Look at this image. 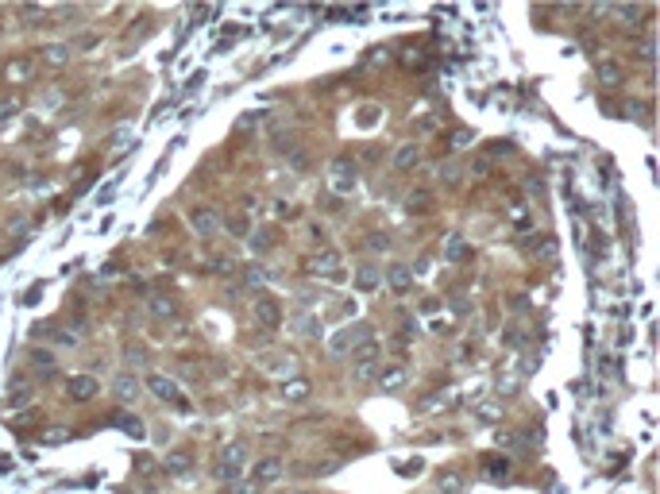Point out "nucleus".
I'll use <instances>...</instances> for the list:
<instances>
[{"label":"nucleus","instance_id":"1","mask_svg":"<svg viewBox=\"0 0 660 494\" xmlns=\"http://www.w3.org/2000/svg\"><path fill=\"white\" fill-rule=\"evenodd\" d=\"M355 178H360V167H355V159L351 155H340V159L328 162V190L332 193H351L355 190Z\"/></svg>","mask_w":660,"mask_h":494},{"label":"nucleus","instance_id":"2","mask_svg":"<svg viewBox=\"0 0 660 494\" xmlns=\"http://www.w3.org/2000/svg\"><path fill=\"white\" fill-rule=\"evenodd\" d=\"M375 375H378V348L375 344H360L351 352V378L355 383H371Z\"/></svg>","mask_w":660,"mask_h":494},{"label":"nucleus","instance_id":"3","mask_svg":"<svg viewBox=\"0 0 660 494\" xmlns=\"http://www.w3.org/2000/svg\"><path fill=\"white\" fill-rule=\"evenodd\" d=\"M247 468V444H228L224 452H220V468H217V475L224 479V483H236L240 479V471Z\"/></svg>","mask_w":660,"mask_h":494},{"label":"nucleus","instance_id":"4","mask_svg":"<svg viewBox=\"0 0 660 494\" xmlns=\"http://www.w3.org/2000/svg\"><path fill=\"white\" fill-rule=\"evenodd\" d=\"M367 336H371V325H351V328H340V332L332 336V344H328V348H332L336 355L355 352V348H360V344L367 340Z\"/></svg>","mask_w":660,"mask_h":494},{"label":"nucleus","instance_id":"5","mask_svg":"<svg viewBox=\"0 0 660 494\" xmlns=\"http://www.w3.org/2000/svg\"><path fill=\"white\" fill-rule=\"evenodd\" d=\"M147 386H151V394H155L159 402H174V406H185V394L178 390V383H174V378L159 375V371H151V375H147Z\"/></svg>","mask_w":660,"mask_h":494},{"label":"nucleus","instance_id":"6","mask_svg":"<svg viewBox=\"0 0 660 494\" xmlns=\"http://www.w3.org/2000/svg\"><path fill=\"white\" fill-rule=\"evenodd\" d=\"M190 228L201 236V240H213L220 232V220L213 209H190Z\"/></svg>","mask_w":660,"mask_h":494},{"label":"nucleus","instance_id":"7","mask_svg":"<svg viewBox=\"0 0 660 494\" xmlns=\"http://www.w3.org/2000/svg\"><path fill=\"white\" fill-rule=\"evenodd\" d=\"M255 321H259L263 328H278L282 325V305H278L275 298H255Z\"/></svg>","mask_w":660,"mask_h":494},{"label":"nucleus","instance_id":"8","mask_svg":"<svg viewBox=\"0 0 660 494\" xmlns=\"http://www.w3.org/2000/svg\"><path fill=\"white\" fill-rule=\"evenodd\" d=\"M313 267H317L321 278H332V282H340V275H344V259L332 252V247H325V252L313 259Z\"/></svg>","mask_w":660,"mask_h":494},{"label":"nucleus","instance_id":"9","mask_svg":"<svg viewBox=\"0 0 660 494\" xmlns=\"http://www.w3.org/2000/svg\"><path fill=\"white\" fill-rule=\"evenodd\" d=\"M282 460H278V456H263L259 463H255V479H251V483L255 486H263V483H278V479H282Z\"/></svg>","mask_w":660,"mask_h":494},{"label":"nucleus","instance_id":"10","mask_svg":"<svg viewBox=\"0 0 660 494\" xmlns=\"http://www.w3.org/2000/svg\"><path fill=\"white\" fill-rule=\"evenodd\" d=\"M263 371L290 383V378H298V360H293V355H267V360H263Z\"/></svg>","mask_w":660,"mask_h":494},{"label":"nucleus","instance_id":"11","mask_svg":"<svg viewBox=\"0 0 660 494\" xmlns=\"http://www.w3.org/2000/svg\"><path fill=\"white\" fill-rule=\"evenodd\" d=\"M386 286H390L394 293H410L413 290V270L406 267V263H390V270H386Z\"/></svg>","mask_w":660,"mask_h":494},{"label":"nucleus","instance_id":"12","mask_svg":"<svg viewBox=\"0 0 660 494\" xmlns=\"http://www.w3.org/2000/svg\"><path fill=\"white\" fill-rule=\"evenodd\" d=\"M309 394H313V390H309V383H305V378H290V383L278 386V398H282V402H290V406H301Z\"/></svg>","mask_w":660,"mask_h":494},{"label":"nucleus","instance_id":"13","mask_svg":"<svg viewBox=\"0 0 660 494\" xmlns=\"http://www.w3.org/2000/svg\"><path fill=\"white\" fill-rule=\"evenodd\" d=\"M406 378H410V371L401 367V363H394V367H383V371H378V386H383L386 394L401 390V386H406Z\"/></svg>","mask_w":660,"mask_h":494},{"label":"nucleus","instance_id":"14","mask_svg":"<svg viewBox=\"0 0 660 494\" xmlns=\"http://www.w3.org/2000/svg\"><path fill=\"white\" fill-rule=\"evenodd\" d=\"M483 475L491 483H506L510 479V460L506 456H483Z\"/></svg>","mask_w":660,"mask_h":494},{"label":"nucleus","instance_id":"15","mask_svg":"<svg viewBox=\"0 0 660 494\" xmlns=\"http://www.w3.org/2000/svg\"><path fill=\"white\" fill-rule=\"evenodd\" d=\"M594 77H599V85H618V82H622V62H618V59L594 62Z\"/></svg>","mask_w":660,"mask_h":494},{"label":"nucleus","instance_id":"16","mask_svg":"<svg viewBox=\"0 0 660 494\" xmlns=\"http://www.w3.org/2000/svg\"><path fill=\"white\" fill-rule=\"evenodd\" d=\"M97 378H89V375H77V378H70V398H77V402H89V398H97Z\"/></svg>","mask_w":660,"mask_h":494},{"label":"nucleus","instance_id":"17","mask_svg":"<svg viewBox=\"0 0 660 494\" xmlns=\"http://www.w3.org/2000/svg\"><path fill=\"white\" fill-rule=\"evenodd\" d=\"M421 162V147L417 143H401L398 151H394V170H413Z\"/></svg>","mask_w":660,"mask_h":494},{"label":"nucleus","instance_id":"18","mask_svg":"<svg viewBox=\"0 0 660 494\" xmlns=\"http://www.w3.org/2000/svg\"><path fill=\"white\" fill-rule=\"evenodd\" d=\"M112 386H116V398H120V402H135V398H139V390H143L139 378L128 375V371H124V375H116V383H112Z\"/></svg>","mask_w":660,"mask_h":494},{"label":"nucleus","instance_id":"19","mask_svg":"<svg viewBox=\"0 0 660 494\" xmlns=\"http://www.w3.org/2000/svg\"><path fill=\"white\" fill-rule=\"evenodd\" d=\"M162 471H167V475H190V471H193L190 452H170L167 460H162Z\"/></svg>","mask_w":660,"mask_h":494},{"label":"nucleus","instance_id":"20","mask_svg":"<svg viewBox=\"0 0 660 494\" xmlns=\"http://www.w3.org/2000/svg\"><path fill=\"white\" fill-rule=\"evenodd\" d=\"M506 224H510L514 232H533V217H529L525 205H510V213H506Z\"/></svg>","mask_w":660,"mask_h":494},{"label":"nucleus","instance_id":"21","mask_svg":"<svg viewBox=\"0 0 660 494\" xmlns=\"http://www.w3.org/2000/svg\"><path fill=\"white\" fill-rule=\"evenodd\" d=\"M444 259H448V263H468V259H471L468 240H460V236H452V240L444 243Z\"/></svg>","mask_w":660,"mask_h":494},{"label":"nucleus","instance_id":"22","mask_svg":"<svg viewBox=\"0 0 660 494\" xmlns=\"http://www.w3.org/2000/svg\"><path fill=\"white\" fill-rule=\"evenodd\" d=\"M147 309H151V317H159V321H170V317H174V302H170V298H162V293H151V298H147Z\"/></svg>","mask_w":660,"mask_h":494},{"label":"nucleus","instance_id":"23","mask_svg":"<svg viewBox=\"0 0 660 494\" xmlns=\"http://www.w3.org/2000/svg\"><path fill=\"white\" fill-rule=\"evenodd\" d=\"M270 247H275V228H255V232H251V252L267 255Z\"/></svg>","mask_w":660,"mask_h":494},{"label":"nucleus","instance_id":"24","mask_svg":"<svg viewBox=\"0 0 660 494\" xmlns=\"http://www.w3.org/2000/svg\"><path fill=\"white\" fill-rule=\"evenodd\" d=\"M43 62H47V66H66V62H70V47H62V43L43 47Z\"/></svg>","mask_w":660,"mask_h":494},{"label":"nucleus","instance_id":"25","mask_svg":"<svg viewBox=\"0 0 660 494\" xmlns=\"http://www.w3.org/2000/svg\"><path fill=\"white\" fill-rule=\"evenodd\" d=\"M112 425H120L128 436H135V440L143 436V421H139V417H128V413H116V417H112Z\"/></svg>","mask_w":660,"mask_h":494},{"label":"nucleus","instance_id":"26","mask_svg":"<svg viewBox=\"0 0 660 494\" xmlns=\"http://www.w3.org/2000/svg\"><path fill=\"white\" fill-rule=\"evenodd\" d=\"M460 486H463V479L456 475V471H444V475L436 479V491L440 494H460Z\"/></svg>","mask_w":660,"mask_h":494},{"label":"nucleus","instance_id":"27","mask_svg":"<svg viewBox=\"0 0 660 494\" xmlns=\"http://www.w3.org/2000/svg\"><path fill=\"white\" fill-rule=\"evenodd\" d=\"M406 205H410V213H425L429 205H433V193H429V190H413L410 197H406Z\"/></svg>","mask_w":660,"mask_h":494},{"label":"nucleus","instance_id":"28","mask_svg":"<svg viewBox=\"0 0 660 494\" xmlns=\"http://www.w3.org/2000/svg\"><path fill=\"white\" fill-rule=\"evenodd\" d=\"M440 182L444 185H460L463 182V167H460V162H444V167H440Z\"/></svg>","mask_w":660,"mask_h":494},{"label":"nucleus","instance_id":"29","mask_svg":"<svg viewBox=\"0 0 660 494\" xmlns=\"http://www.w3.org/2000/svg\"><path fill=\"white\" fill-rule=\"evenodd\" d=\"M228 232L232 236H251V220L243 217V213H236V217H228Z\"/></svg>","mask_w":660,"mask_h":494},{"label":"nucleus","instance_id":"30","mask_svg":"<svg viewBox=\"0 0 660 494\" xmlns=\"http://www.w3.org/2000/svg\"><path fill=\"white\" fill-rule=\"evenodd\" d=\"M355 286H360V290H375V286H378V270H375V267H360V278H355Z\"/></svg>","mask_w":660,"mask_h":494},{"label":"nucleus","instance_id":"31","mask_svg":"<svg viewBox=\"0 0 660 494\" xmlns=\"http://www.w3.org/2000/svg\"><path fill=\"white\" fill-rule=\"evenodd\" d=\"M243 278H247L251 286H263V282L270 278V270H267V267H247V270H243Z\"/></svg>","mask_w":660,"mask_h":494},{"label":"nucleus","instance_id":"32","mask_svg":"<svg viewBox=\"0 0 660 494\" xmlns=\"http://www.w3.org/2000/svg\"><path fill=\"white\" fill-rule=\"evenodd\" d=\"M224 494H259V486H255V483H240V479H236V483L224 486Z\"/></svg>","mask_w":660,"mask_h":494},{"label":"nucleus","instance_id":"33","mask_svg":"<svg viewBox=\"0 0 660 494\" xmlns=\"http://www.w3.org/2000/svg\"><path fill=\"white\" fill-rule=\"evenodd\" d=\"M298 328H301L305 336H321V321H317V317H301Z\"/></svg>","mask_w":660,"mask_h":494},{"label":"nucleus","instance_id":"34","mask_svg":"<svg viewBox=\"0 0 660 494\" xmlns=\"http://www.w3.org/2000/svg\"><path fill=\"white\" fill-rule=\"evenodd\" d=\"M27 74H31V66H27V62H24V59H20V62H16V66H8V77H16V82H24V77H27Z\"/></svg>","mask_w":660,"mask_h":494},{"label":"nucleus","instance_id":"35","mask_svg":"<svg viewBox=\"0 0 660 494\" xmlns=\"http://www.w3.org/2000/svg\"><path fill=\"white\" fill-rule=\"evenodd\" d=\"M8 116H16V101H12V97L0 101V120H8Z\"/></svg>","mask_w":660,"mask_h":494},{"label":"nucleus","instance_id":"36","mask_svg":"<svg viewBox=\"0 0 660 494\" xmlns=\"http://www.w3.org/2000/svg\"><path fill=\"white\" fill-rule=\"evenodd\" d=\"M614 12H618L622 20H641V8H634V4H629V8H614Z\"/></svg>","mask_w":660,"mask_h":494},{"label":"nucleus","instance_id":"37","mask_svg":"<svg viewBox=\"0 0 660 494\" xmlns=\"http://www.w3.org/2000/svg\"><path fill=\"white\" fill-rule=\"evenodd\" d=\"M35 363H43V367H50V363H54V355H50V352H35Z\"/></svg>","mask_w":660,"mask_h":494},{"label":"nucleus","instance_id":"38","mask_svg":"<svg viewBox=\"0 0 660 494\" xmlns=\"http://www.w3.org/2000/svg\"><path fill=\"white\" fill-rule=\"evenodd\" d=\"M367 243H371V247H375V252H378V247H386V236H367Z\"/></svg>","mask_w":660,"mask_h":494},{"label":"nucleus","instance_id":"39","mask_svg":"<svg viewBox=\"0 0 660 494\" xmlns=\"http://www.w3.org/2000/svg\"><path fill=\"white\" fill-rule=\"evenodd\" d=\"M290 494H305V491H290Z\"/></svg>","mask_w":660,"mask_h":494}]
</instances>
